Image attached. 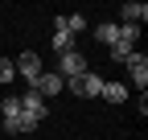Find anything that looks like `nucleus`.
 <instances>
[{"label":"nucleus","mask_w":148,"mask_h":140,"mask_svg":"<svg viewBox=\"0 0 148 140\" xmlns=\"http://www.w3.org/2000/svg\"><path fill=\"white\" fill-rule=\"evenodd\" d=\"M66 91H74L78 99H99L103 95V74L86 70V74H78V78H66Z\"/></svg>","instance_id":"nucleus-2"},{"label":"nucleus","mask_w":148,"mask_h":140,"mask_svg":"<svg viewBox=\"0 0 148 140\" xmlns=\"http://www.w3.org/2000/svg\"><path fill=\"white\" fill-rule=\"evenodd\" d=\"M0 119H4V132H16V136H25V132H33L37 124L21 111V99L16 95H8L4 103H0Z\"/></svg>","instance_id":"nucleus-1"},{"label":"nucleus","mask_w":148,"mask_h":140,"mask_svg":"<svg viewBox=\"0 0 148 140\" xmlns=\"http://www.w3.org/2000/svg\"><path fill=\"white\" fill-rule=\"evenodd\" d=\"M16 78V66H12V58H0V82H12Z\"/></svg>","instance_id":"nucleus-14"},{"label":"nucleus","mask_w":148,"mask_h":140,"mask_svg":"<svg viewBox=\"0 0 148 140\" xmlns=\"http://www.w3.org/2000/svg\"><path fill=\"white\" fill-rule=\"evenodd\" d=\"M123 66H127V82L144 95V91H148V58H144V54H127Z\"/></svg>","instance_id":"nucleus-3"},{"label":"nucleus","mask_w":148,"mask_h":140,"mask_svg":"<svg viewBox=\"0 0 148 140\" xmlns=\"http://www.w3.org/2000/svg\"><path fill=\"white\" fill-rule=\"evenodd\" d=\"M53 54H70V49H74V37H70V33H62V29H53Z\"/></svg>","instance_id":"nucleus-12"},{"label":"nucleus","mask_w":148,"mask_h":140,"mask_svg":"<svg viewBox=\"0 0 148 140\" xmlns=\"http://www.w3.org/2000/svg\"><path fill=\"white\" fill-rule=\"evenodd\" d=\"M90 33H95V41H103V45H115L119 41V25L115 21H103V25H95Z\"/></svg>","instance_id":"nucleus-11"},{"label":"nucleus","mask_w":148,"mask_h":140,"mask_svg":"<svg viewBox=\"0 0 148 140\" xmlns=\"http://www.w3.org/2000/svg\"><path fill=\"white\" fill-rule=\"evenodd\" d=\"M127 54H136V49H132V45H123V41H115V45H111V58H115V62H123Z\"/></svg>","instance_id":"nucleus-15"},{"label":"nucleus","mask_w":148,"mask_h":140,"mask_svg":"<svg viewBox=\"0 0 148 140\" xmlns=\"http://www.w3.org/2000/svg\"><path fill=\"white\" fill-rule=\"evenodd\" d=\"M21 111L33 119V124H41V119H45V99L37 95V91H25L21 95Z\"/></svg>","instance_id":"nucleus-7"},{"label":"nucleus","mask_w":148,"mask_h":140,"mask_svg":"<svg viewBox=\"0 0 148 140\" xmlns=\"http://www.w3.org/2000/svg\"><path fill=\"white\" fill-rule=\"evenodd\" d=\"M53 29H62V33H70V37H74V33H82V29H86V16H82V12L58 16V21H53Z\"/></svg>","instance_id":"nucleus-10"},{"label":"nucleus","mask_w":148,"mask_h":140,"mask_svg":"<svg viewBox=\"0 0 148 140\" xmlns=\"http://www.w3.org/2000/svg\"><path fill=\"white\" fill-rule=\"evenodd\" d=\"M29 91H37L41 99H49V95H62V91H66V78L58 74V70H41V78H37Z\"/></svg>","instance_id":"nucleus-4"},{"label":"nucleus","mask_w":148,"mask_h":140,"mask_svg":"<svg viewBox=\"0 0 148 140\" xmlns=\"http://www.w3.org/2000/svg\"><path fill=\"white\" fill-rule=\"evenodd\" d=\"M119 41L136 49V41H140V29H136V25H119Z\"/></svg>","instance_id":"nucleus-13"},{"label":"nucleus","mask_w":148,"mask_h":140,"mask_svg":"<svg viewBox=\"0 0 148 140\" xmlns=\"http://www.w3.org/2000/svg\"><path fill=\"white\" fill-rule=\"evenodd\" d=\"M12 66H16V74H21V78H25L29 86H33L37 78H41V58H37L33 49H25L21 58H12Z\"/></svg>","instance_id":"nucleus-5"},{"label":"nucleus","mask_w":148,"mask_h":140,"mask_svg":"<svg viewBox=\"0 0 148 140\" xmlns=\"http://www.w3.org/2000/svg\"><path fill=\"white\" fill-rule=\"evenodd\" d=\"M119 21H123V25H136V29H140V25L148 21V4H144V0H140V4H136V0H127V4L119 8Z\"/></svg>","instance_id":"nucleus-8"},{"label":"nucleus","mask_w":148,"mask_h":140,"mask_svg":"<svg viewBox=\"0 0 148 140\" xmlns=\"http://www.w3.org/2000/svg\"><path fill=\"white\" fill-rule=\"evenodd\" d=\"M99 99H107V103H127V82L103 78V95H99Z\"/></svg>","instance_id":"nucleus-9"},{"label":"nucleus","mask_w":148,"mask_h":140,"mask_svg":"<svg viewBox=\"0 0 148 140\" xmlns=\"http://www.w3.org/2000/svg\"><path fill=\"white\" fill-rule=\"evenodd\" d=\"M86 58L78 54V49H70V54H58V74L62 78H78V74H86Z\"/></svg>","instance_id":"nucleus-6"}]
</instances>
